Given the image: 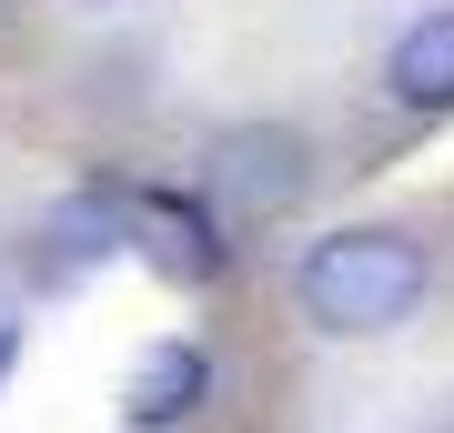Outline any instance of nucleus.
<instances>
[{
	"label": "nucleus",
	"mask_w": 454,
	"mask_h": 433,
	"mask_svg": "<svg viewBox=\"0 0 454 433\" xmlns=\"http://www.w3.org/2000/svg\"><path fill=\"white\" fill-rule=\"evenodd\" d=\"M384 81H394V101H404V112H454V0H444V11H424L414 31L394 41Z\"/></svg>",
	"instance_id": "5"
},
{
	"label": "nucleus",
	"mask_w": 454,
	"mask_h": 433,
	"mask_svg": "<svg viewBox=\"0 0 454 433\" xmlns=\"http://www.w3.org/2000/svg\"><path fill=\"white\" fill-rule=\"evenodd\" d=\"M202 393H212V353L202 343H152V353L131 363V383H121V414L142 433H172V423L202 414Z\"/></svg>",
	"instance_id": "4"
},
{
	"label": "nucleus",
	"mask_w": 454,
	"mask_h": 433,
	"mask_svg": "<svg viewBox=\"0 0 454 433\" xmlns=\"http://www.w3.org/2000/svg\"><path fill=\"white\" fill-rule=\"evenodd\" d=\"M121 242H142L152 273H162V282H192V292L223 273V222H212L192 192H142V202L121 212Z\"/></svg>",
	"instance_id": "3"
},
{
	"label": "nucleus",
	"mask_w": 454,
	"mask_h": 433,
	"mask_svg": "<svg viewBox=\"0 0 454 433\" xmlns=\"http://www.w3.org/2000/svg\"><path fill=\"white\" fill-rule=\"evenodd\" d=\"M20 322H31L20 313V282L0 273V383H11V363H20Z\"/></svg>",
	"instance_id": "7"
},
{
	"label": "nucleus",
	"mask_w": 454,
	"mask_h": 433,
	"mask_svg": "<svg viewBox=\"0 0 454 433\" xmlns=\"http://www.w3.org/2000/svg\"><path fill=\"white\" fill-rule=\"evenodd\" d=\"M303 142H293L283 121H262V131H223L212 142V192H223L243 222H273V212L303 202Z\"/></svg>",
	"instance_id": "2"
},
{
	"label": "nucleus",
	"mask_w": 454,
	"mask_h": 433,
	"mask_svg": "<svg viewBox=\"0 0 454 433\" xmlns=\"http://www.w3.org/2000/svg\"><path fill=\"white\" fill-rule=\"evenodd\" d=\"M424 282H434V262H424V242L394 232V222H364V232L313 242L303 273H293V292H303V313H313V333H333V343L394 333V322L424 303Z\"/></svg>",
	"instance_id": "1"
},
{
	"label": "nucleus",
	"mask_w": 454,
	"mask_h": 433,
	"mask_svg": "<svg viewBox=\"0 0 454 433\" xmlns=\"http://www.w3.org/2000/svg\"><path fill=\"white\" fill-rule=\"evenodd\" d=\"M121 212L131 202H112V192H82V202H61V212H51V222H41V242H51V273H82V262H112L121 252Z\"/></svg>",
	"instance_id": "6"
}]
</instances>
